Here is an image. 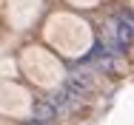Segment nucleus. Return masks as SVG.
<instances>
[{
    "label": "nucleus",
    "mask_w": 134,
    "mask_h": 125,
    "mask_svg": "<svg viewBox=\"0 0 134 125\" xmlns=\"http://www.w3.org/2000/svg\"><path fill=\"white\" fill-rule=\"evenodd\" d=\"M57 117V111H54V105L49 100H40L34 105V114H31V120H54Z\"/></svg>",
    "instance_id": "obj_1"
},
{
    "label": "nucleus",
    "mask_w": 134,
    "mask_h": 125,
    "mask_svg": "<svg viewBox=\"0 0 134 125\" xmlns=\"http://www.w3.org/2000/svg\"><path fill=\"white\" fill-rule=\"evenodd\" d=\"M29 125H54V120H31Z\"/></svg>",
    "instance_id": "obj_2"
}]
</instances>
